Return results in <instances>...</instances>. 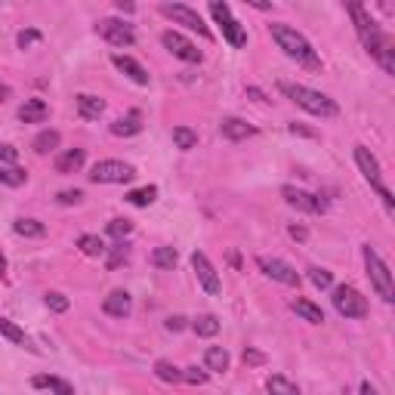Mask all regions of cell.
<instances>
[{"label":"cell","mask_w":395,"mask_h":395,"mask_svg":"<svg viewBox=\"0 0 395 395\" xmlns=\"http://www.w3.org/2000/svg\"><path fill=\"white\" fill-rule=\"evenodd\" d=\"M204 364L207 371H229V352L222 346H210L204 352Z\"/></svg>","instance_id":"obj_26"},{"label":"cell","mask_w":395,"mask_h":395,"mask_svg":"<svg viewBox=\"0 0 395 395\" xmlns=\"http://www.w3.org/2000/svg\"><path fill=\"white\" fill-rule=\"evenodd\" d=\"M38 40H40V31H22V34H19V49L34 47Z\"/></svg>","instance_id":"obj_43"},{"label":"cell","mask_w":395,"mask_h":395,"mask_svg":"<svg viewBox=\"0 0 395 395\" xmlns=\"http://www.w3.org/2000/svg\"><path fill=\"white\" fill-rule=\"evenodd\" d=\"M155 198H157L155 185H142V189L127 192V204H133V207H148V204H155Z\"/></svg>","instance_id":"obj_29"},{"label":"cell","mask_w":395,"mask_h":395,"mask_svg":"<svg viewBox=\"0 0 395 395\" xmlns=\"http://www.w3.org/2000/svg\"><path fill=\"white\" fill-rule=\"evenodd\" d=\"M272 38H275L278 49H284V56H291V59L300 62L303 68H309V71H318L321 68L318 53H315L312 44H309V40L297 31V28L278 22V25H272Z\"/></svg>","instance_id":"obj_2"},{"label":"cell","mask_w":395,"mask_h":395,"mask_svg":"<svg viewBox=\"0 0 395 395\" xmlns=\"http://www.w3.org/2000/svg\"><path fill=\"white\" fill-rule=\"evenodd\" d=\"M265 389H269V395H300V389L287 377H269Z\"/></svg>","instance_id":"obj_34"},{"label":"cell","mask_w":395,"mask_h":395,"mask_svg":"<svg viewBox=\"0 0 395 395\" xmlns=\"http://www.w3.org/2000/svg\"><path fill=\"white\" fill-rule=\"evenodd\" d=\"M176 260H179V254H176L173 247H157L155 254H152V265H155V269H173Z\"/></svg>","instance_id":"obj_30"},{"label":"cell","mask_w":395,"mask_h":395,"mask_svg":"<svg viewBox=\"0 0 395 395\" xmlns=\"http://www.w3.org/2000/svg\"><path fill=\"white\" fill-rule=\"evenodd\" d=\"M291 238H297V241H306V229H303V226H291Z\"/></svg>","instance_id":"obj_46"},{"label":"cell","mask_w":395,"mask_h":395,"mask_svg":"<svg viewBox=\"0 0 395 395\" xmlns=\"http://www.w3.org/2000/svg\"><path fill=\"white\" fill-rule=\"evenodd\" d=\"M127 256H130V254H127V244H124V241H121V244H118V247H114V254L109 256V269H118V265H121V263H127Z\"/></svg>","instance_id":"obj_40"},{"label":"cell","mask_w":395,"mask_h":395,"mask_svg":"<svg viewBox=\"0 0 395 395\" xmlns=\"http://www.w3.org/2000/svg\"><path fill=\"white\" fill-rule=\"evenodd\" d=\"M183 380H185V383H192V386H204L207 383V373L198 371V368H185L183 371Z\"/></svg>","instance_id":"obj_39"},{"label":"cell","mask_w":395,"mask_h":395,"mask_svg":"<svg viewBox=\"0 0 395 395\" xmlns=\"http://www.w3.org/2000/svg\"><path fill=\"white\" fill-rule=\"evenodd\" d=\"M0 336H6V340H13L16 346H25V349H31V340L25 336V330L19 327V325H13L10 318H0Z\"/></svg>","instance_id":"obj_25"},{"label":"cell","mask_w":395,"mask_h":395,"mask_svg":"<svg viewBox=\"0 0 395 395\" xmlns=\"http://www.w3.org/2000/svg\"><path fill=\"white\" fill-rule=\"evenodd\" d=\"M309 281L318 287V291H327V287L334 284V275H330L327 269H309Z\"/></svg>","instance_id":"obj_37"},{"label":"cell","mask_w":395,"mask_h":395,"mask_svg":"<svg viewBox=\"0 0 395 395\" xmlns=\"http://www.w3.org/2000/svg\"><path fill=\"white\" fill-rule=\"evenodd\" d=\"M346 10L352 16V22H355V31H358V38H362L364 49L377 59V65L383 68L386 75H395V44H392V38L389 34H383V28L373 22L371 13L364 10L362 3H349Z\"/></svg>","instance_id":"obj_1"},{"label":"cell","mask_w":395,"mask_h":395,"mask_svg":"<svg viewBox=\"0 0 395 395\" xmlns=\"http://www.w3.org/2000/svg\"><path fill=\"white\" fill-rule=\"evenodd\" d=\"M47 306L53 309V312H65V309H68L71 303H68V297H65V293H56V291H49V293H47Z\"/></svg>","instance_id":"obj_38"},{"label":"cell","mask_w":395,"mask_h":395,"mask_svg":"<svg viewBox=\"0 0 395 395\" xmlns=\"http://www.w3.org/2000/svg\"><path fill=\"white\" fill-rule=\"evenodd\" d=\"M0 183L10 185V189H19V185L28 183V173L19 167H0Z\"/></svg>","instance_id":"obj_33"},{"label":"cell","mask_w":395,"mask_h":395,"mask_svg":"<svg viewBox=\"0 0 395 395\" xmlns=\"http://www.w3.org/2000/svg\"><path fill=\"white\" fill-rule=\"evenodd\" d=\"M59 142H62L59 130H44V133H38V139H34V152H38V155H49L53 148H59Z\"/></svg>","instance_id":"obj_28"},{"label":"cell","mask_w":395,"mask_h":395,"mask_svg":"<svg viewBox=\"0 0 395 395\" xmlns=\"http://www.w3.org/2000/svg\"><path fill=\"white\" fill-rule=\"evenodd\" d=\"M3 272H6V260L0 256V278H3Z\"/></svg>","instance_id":"obj_51"},{"label":"cell","mask_w":395,"mask_h":395,"mask_svg":"<svg viewBox=\"0 0 395 395\" xmlns=\"http://www.w3.org/2000/svg\"><path fill=\"white\" fill-rule=\"evenodd\" d=\"M155 377L164 380V383H179V380H183V371L170 362H155Z\"/></svg>","instance_id":"obj_32"},{"label":"cell","mask_w":395,"mask_h":395,"mask_svg":"<svg viewBox=\"0 0 395 395\" xmlns=\"http://www.w3.org/2000/svg\"><path fill=\"white\" fill-rule=\"evenodd\" d=\"M16 157H19V148L16 146H0V161H3V164H10V167H13V164H16Z\"/></svg>","instance_id":"obj_44"},{"label":"cell","mask_w":395,"mask_h":395,"mask_svg":"<svg viewBox=\"0 0 395 395\" xmlns=\"http://www.w3.org/2000/svg\"><path fill=\"white\" fill-rule=\"evenodd\" d=\"M334 309L343 318H364V315H368V300H364L355 287L343 284L334 291Z\"/></svg>","instance_id":"obj_7"},{"label":"cell","mask_w":395,"mask_h":395,"mask_svg":"<svg viewBox=\"0 0 395 395\" xmlns=\"http://www.w3.org/2000/svg\"><path fill=\"white\" fill-rule=\"evenodd\" d=\"M192 269H195V275H198V281H201V287H204L207 293H222V281H219V275H217V269L210 265V260H207L201 250H195L192 254Z\"/></svg>","instance_id":"obj_13"},{"label":"cell","mask_w":395,"mask_h":395,"mask_svg":"<svg viewBox=\"0 0 395 395\" xmlns=\"http://www.w3.org/2000/svg\"><path fill=\"white\" fill-rule=\"evenodd\" d=\"M114 6H118V10H121V13H133V10H136V6H133V3H124V0H114Z\"/></svg>","instance_id":"obj_47"},{"label":"cell","mask_w":395,"mask_h":395,"mask_svg":"<svg viewBox=\"0 0 395 395\" xmlns=\"http://www.w3.org/2000/svg\"><path fill=\"white\" fill-rule=\"evenodd\" d=\"M130 232H133V222H130V219H111V222H109V235H111V238L124 241Z\"/></svg>","instance_id":"obj_36"},{"label":"cell","mask_w":395,"mask_h":395,"mask_svg":"<svg viewBox=\"0 0 395 395\" xmlns=\"http://www.w3.org/2000/svg\"><path fill=\"white\" fill-rule=\"evenodd\" d=\"M77 111H81V118H87V121H99L105 111V102L99 96L84 93V96H77Z\"/></svg>","instance_id":"obj_20"},{"label":"cell","mask_w":395,"mask_h":395,"mask_svg":"<svg viewBox=\"0 0 395 395\" xmlns=\"http://www.w3.org/2000/svg\"><path fill=\"white\" fill-rule=\"evenodd\" d=\"M192 330H195L198 336H217L219 334V318L217 315H198V318L192 321Z\"/></svg>","instance_id":"obj_27"},{"label":"cell","mask_w":395,"mask_h":395,"mask_svg":"<svg viewBox=\"0 0 395 395\" xmlns=\"http://www.w3.org/2000/svg\"><path fill=\"white\" fill-rule=\"evenodd\" d=\"M281 195H284L287 204L297 207V210H303V213H325L327 210L325 198L312 195V192H306V189H297V185H284Z\"/></svg>","instance_id":"obj_11"},{"label":"cell","mask_w":395,"mask_h":395,"mask_svg":"<svg viewBox=\"0 0 395 395\" xmlns=\"http://www.w3.org/2000/svg\"><path fill=\"white\" fill-rule=\"evenodd\" d=\"M77 247H81L87 256H102L105 254V244H102V238H96V235H81V238H77Z\"/></svg>","instance_id":"obj_35"},{"label":"cell","mask_w":395,"mask_h":395,"mask_svg":"<svg viewBox=\"0 0 395 395\" xmlns=\"http://www.w3.org/2000/svg\"><path fill=\"white\" fill-rule=\"evenodd\" d=\"M38 389H47V392H56V395H75V386L65 383V380L59 377H47V373H38V377L31 380Z\"/></svg>","instance_id":"obj_21"},{"label":"cell","mask_w":395,"mask_h":395,"mask_svg":"<svg viewBox=\"0 0 395 395\" xmlns=\"http://www.w3.org/2000/svg\"><path fill=\"white\" fill-rule=\"evenodd\" d=\"M142 130V118H139V111H130L127 118H118L111 124V133L114 136H136Z\"/></svg>","instance_id":"obj_22"},{"label":"cell","mask_w":395,"mask_h":395,"mask_svg":"<svg viewBox=\"0 0 395 395\" xmlns=\"http://www.w3.org/2000/svg\"><path fill=\"white\" fill-rule=\"evenodd\" d=\"M111 62H114V68L118 71H124L127 77H130L133 84H139V87H148V71L139 65V62L133 59V56H124V53H114L111 56Z\"/></svg>","instance_id":"obj_15"},{"label":"cell","mask_w":395,"mask_h":395,"mask_svg":"<svg viewBox=\"0 0 395 395\" xmlns=\"http://www.w3.org/2000/svg\"><path fill=\"white\" fill-rule=\"evenodd\" d=\"M355 164H358V170H362V176L368 179V183L373 185V189L380 192V198H383V204H386V210L392 213V207H395V198H392V192L383 185V173H380V161L371 155V148H364V146H355Z\"/></svg>","instance_id":"obj_5"},{"label":"cell","mask_w":395,"mask_h":395,"mask_svg":"<svg viewBox=\"0 0 395 395\" xmlns=\"http://www.w3.org/2000/svg\"><path fill=\"white\" fill-rule=\"evenodd\" d=\"M133 309V297L127 291H111L109 297L102 300V312L111 315V318H127Z\"/></svg>","instance_id":"obj_16"},{"label":"cell","mask_w":395,"mask_h":395,"mask_svg":"<svg viewBox=\"0 0 395 395\" xmlns=\"http://www.w3.org/2000/svg\"><path fill=\"white\" fill-rule=\"evenodd\" d=\"M293 312L303 315L309 325H321V321H325V312H321V309L315 306V303H309V300H303V297L293 300Z\"/></svg>","instance_id":"obj_23"},{"label":"cell","mask_w":395,"mask_h":395,"mask_svg":"<svg viewBox=\"0 0 395 395\" xmlns=\"http://www.w3.org/2000/svg\"><path fill=\"white\" fill-rule=\"evenodd\" d=\"M161 13L167 19H173V22H179V25H185V28H192V31H198L201 38H210V28L204 25V19L198 16L192 6H185V3H164L161 6Z\"/></svg>","instance_id":"obj_10"},{"label":"cell","mask_w":395,"mask_h":395,"mask_svg":"<svg viewBox=\"0 0 395 395\" xmlns=\"http://www.w3.org/2000/svg\"><path fill=\"white\" fill-rule=\"evenodd\" d=\"M173 142H176V148L189 152V148L198 146V133L189 130V127H173Z\"/></svg>","instance_id":"obj_31"},{"label":"cell","mask_w":395,"mask_h":395,"mask_svg":"<svg viewBox=\"0 0 395 395\" xmlns=\"http://www.w3.org/2000/svg\"><path fill=\"white\" fill-rule=\"evenodd\" d=\"M99 34H102L111 47H133L136 44L133 28L118 22V19H102V22H99Z\"/></svg>","instance_id":"obj_14"},{"label":"cell","mask_w":395,"mask_h":395,"mask_svg":"<svg viewBox=\"0 0 395 395\" xmlns=\"http://www.w3.org/2000/svg\"><path fill=\"white\" fill-rule=\"evenodd\" d=\"M183 327H185V318H179V315L167 318V330H183Z\"/></svg>","instance_id":"obj_45"},{"label":"cell","mask_w":395,"mask_h":395,"mask_svg":"<svg viewBox=\"0 0 395 395\" xmlns=\"http://www.w3.org/2000/svg\"><path fill=\"white\" fill-rule=\"evenodd\" d=\"M13 232L16 235H22V238H44L47 235V229H44V222H38V219H16L13 222Z\"/></svg>","instance_id":"obj_24"},{"label":"cell","mask_w":395,"mask_h":395,"mask_svg":"<svg viewBox=\"0 0 395 395\" xmlns=\"http://www.w3.org/2000/svg\"><path fill=\"white\" fill-rule=\"evenodd\" d=\"M136 176V170L124 161H99L96 167L90 170V179L96 185H118V183H130Z\"/></svg>","instance_id":"obj_8"},{"label":"cell","mask_w":395,"mask_h":395,"mask_svg":"<svg viewBox=\"0 0 395 395\" xmlns=\"http://www.w3.org/2000/svg\"><path fill=\"white\" fill-rule=\"evenodd\" d=\"M10 96H13V90L6 87V84H0V102H6V99H10Z\"/></svg>","instance_id":"obj_49"},{"label":"cell","mask_w":395,"mask_h":395,"mask_svg":"<svg viewBox=\"0 0 395 395\" xmlns=\"http://www.w3.org/2000/svg\"><path fill=\"white\" fill-rule=\"evenodd\" d=\"M47 118H49V105L44 99H25V105L19 109V121L22 124H40Z\"/></svg>","instance_id":"obj_18"},{"label":"cell","mask_w":395,"mask_h":395,"mask_svg":"<svg viewBox=\"0 0 395 395\" xmlns=\"http://www.w3.org/2000/svg\"><path fill=\"white\" fill-rule=\"evenodd\" d=\"M256 265H260V272L265 278H272V281L287 284V287H300V275L291 263L278 260V256H256Z\"/></svg>","instance_id":"obj_9"},{"label":"cell","mask_w":395,"mask_h":395,"mask_svg":"<svg viewBox=\"0 0 395 395\" xmlns=\"http://www.w3.org/2000/svg\"><path fill=\"white\" fill-rule=\"evenodd\" d=\"M358 395H377V389H373V386L368 383V380H364V383H362V389H358Z\"/></svg>","instance_id":"obj_48"},{"label":"cell","mask_w":395,"mask_h":395,"mask_svg":"<svg viewBox=\"0 0 395 395\" xmlns=\"http://www.w3.org/2000/svg\"><path fill=\"white\" fill-rule=\"evenodd\" d=\"M161 44L170 49V53L176 56V59H183V62H192V65H195V62H201V49L192 44L189 38H183V34L179 31H164L161 34Z\"/></svg>","instance_id":"obj_12"},{"label":"cell","mask_w":395,"mask_h":395,"mask_svg":"<svg viewBox=\"0 0 395 395\" xmlns=\"http://www.w3.org/2000/svg\"><path fill=\"white\" fill-rule=\"evenodd\" d=\"M84 161H87L84 148H68V152H62L59 157H56V173H62V176L77 173V170L84 167Z\"/></svg>","instance_id":"obj_19"},{"label":"cell","mask_w":395,"mask_h":395,"mask_svg":"<svg viewBox=\"0 0 395 395\" xmlns=\"http://www.w3.org/2000/svg\"><path fill=\"white\" fill-rule=\"evenodd\" d=\"M291 133H300V136H315L312 130H306V127H297V124H291Z\"/></svg>","instance_id":"obj_50"},{"label":"cell","mask_w":395,"mask_h":395,"mask_svg":"<svg viewBox=\"0 0 395 395\" xmlns=\"http://www.w3.org/2000/svg\"><path fill=\"white\" fill-rule=\"evenodd\" d=\"M219 133L226 136L229 142H241V139H247V136H254L256 127H250L247 121H241V118H226L219 124Z\"/></svg>","instance_id":"obj_17"},{"label":"cell","mask_w":395,"mask_h":395,"mask_svg":"<svg viewBox=\"0 0 395 395\" xmlns=\"http://www.w3.org/2000/svg\"><path fill=\"white\" fill-rule=\"evenodd\" d=\"M244 364H250V368H260V364H265V355L256 349H244Z\"/></svg>","instance_id":"obj_41"},{"label":"cell","mask_w":395,"mask_h":395,"mask_svg":"<svg viewBox=\"0 0 395 395\" xmlns=\"http://www.w3.org/2000/svg\"><path fill=\"white\" fill-rule=\"evenodd\" d=\"M364 265H368V275H371V284L373 291L380 293V300L383 303H395V284H392V272L389 265L380 260V254L371 247V244H364Z\"/></svg>","instance_id":"obj_4"},{"label":"cell","mask_w":395,"mask_h":395,"mask_svg":"<svg viewBox=\"0 0 395 395\" xmlns=\"http://www.w3.org/2000/svg\"><path fill=\"white\" fill-rule=\"evenodd\" d=\"M56 201H59V204H81V201H84V192H59V198H56Z\"/></svg>","instance_id":"obj_42"},{"label":"cell","mask_w":395,"mask_h":395,"mask_svg":"<svg viewBox=\"0 0 395 395\" xmlns=\"http://www.w3.org/2000/svg\"><path fill=\"white\" fill-rule=\"evenodd\" d=\"M210 16L217 19V25L222 28V38H226L235 49H241L244 44H247V34H244V28L235 22V16H232V10H229V3H219V0H213V3H210Z\"/></svg>","instance_id":"obj_6"},{"label":"cell","mask_w":395,"mask_h":395,"mask_svg":"<svg viewBox=\"0 0 395 395\" xmlns=\"http://www.w3.org/2000/svg\"><path fill=\"white\" fill-rule=\"evenodd\" d=\"M278 90H281L291 102H297L303 111L315 114V118H334V114L340 111V105H336L330 96H325V93H318V90H309V87H303V84L281 81L278 84Z\"/></svg>","instance_id":"obj_3"}]
</instances>
